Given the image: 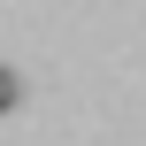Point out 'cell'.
I'll list each match as a JSON object with an SVG mask.
<instances>
[{
  "instance_id": "obj_1",
  "label": "cell",
  "mask_w": 146,
  "mask_h": 146,
  "mask_svg": "<svg viewBox=\"0 0 146 146\" xmlns=\"http://www.w3.org/2000/svg\"><path fill=\"white\" fill-rule=\"evenodd\" d=\"M15 100H23V77H15V69H0V115H15Z\"/></svg>"
}]
</instances>
